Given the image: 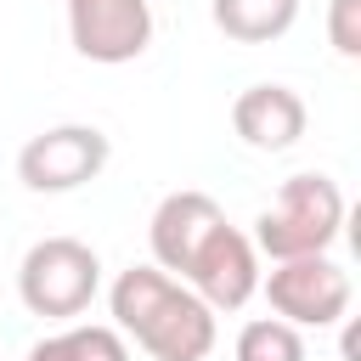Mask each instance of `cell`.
I'll return each instance as SVG.
<instances>
[{
	"instance_id": "15",
	"label": "cell",
	"mask_w": 361,
	"mask_h": 361,
	"mask_svg": "<svg viewBox=\"0 0 361 361\" xmlns=\"http://www.w3.org/2000/svg\"><path fill=\"white\" fill-rule=\"evenodd\" d=\"M355 355H361V338H355V327H350V333H344V361H355Z\"/></svg>"
},
{
	"instance_id": "10",
	"label": "cell",
	"mask_w": 361,
	"mask_h": 361,
	"mask_svg": "<svg viewBox=\"0 0 361 361\" xmlns=\"http://www.w3.org/2000/svg\"><path fill=\"white\" fill-rule=\"evenodd\" d=\"M299 0H214V23L226 28V39L243 45H265L276 34H288Z\"/></svg>"
},
{
	"instance_id": "3",
	"label": "cell",
	"mask_w": 361,
	"mask_h": 361,
	"mask_svg": "<svg viewBox=\"0 0 361 361\" xmlns=\"http://www.w3.org/2000/svg\"><path fill=\"white\" fill-rule=\"evenodd\" d=\"M96 271L102 265L79 237H45L28 248L17 288H23V305L34 316H79L96 293Z\"/></svg>"
},
{
	"instance_id": "14",
	"label": "cell",
	"mask_w": 361,
	"mask_h": 361,
	"mask_svg": "<svg viewBox=\"0 0 361 361\" xmlns=\"http://www.w3.org/2000/svg\"><path fill=\"white\" fill-rule=\"evenodd\" d=\"M28 361H73V350H68V338H39L28 350Z\"/></svg>"
},
{
	"instance_id": "6",
	"label": "cell",
	"mask_w": 361,
	"mask_h": 361,
	"mask_svg": "<svg viewBox=\"0 0 361 361\" xmlns=\"http://www.w3.org/2000/svg\"><path fill=\"white\" fill-rule=\"evenodd\" d=\"M68 28H73L79 56L130 62L152 39V11H147V0H68Z\"/></svg>"
},
{
	"instance_id": "2",
	"label": "cell",
	"mask_w": 361,
	"mask_h": 361,
	"mask_svg": "<svg viewBox=\"0 0 361 361\" xmlns=\"http://www.w3.org/2000/svg\"><path fill=\"white\" fill-rule=\"evenodd\" d=\"M344 226V192L327 175H293L276 192V209L259 214L254 243L271 259H293V254H322Z\"/></svg>"
},
{
	"instance_id": "8",
	"label": "cell",
	"mask_w": 361,
	"mask_h": 361,
	"mask_svg": "<svg viewBox=\"0 0 361 361\" xmlns=\"http://www.w3.org/2000/svg\"><path fill=\"white\" fill-rule=\"evenodd\" d=\"M231 124H237V135H243L248 147L282 152V147H293V141L305 135V102H299V90H288V85H248V90L231 102Z\"/></svg>"
},
{
	"instance_id": "4",
	"label": "cell",
	"mask_w": 361,
	"mask_h": 361,
	"mask_svg": "<svg viewBox=\"0 0 361 361\" xmlns=\"http://www.w3.org/2000/svg\"><path fill=\"white\" fill-rule=\"evenodd\" d=\"M265 293H271V310H276L282 322H310V327H322V322H338V316L350 310V276H344L327 254L276 259Z\"/></svg>"
},
{
	"instance_id": "5",
	"label": "cell",
	"mask_w": 361,
	"mask_h": 361,
	"mask_svg": "<svg viewBox=\"0 0 361 361\" xmlns=\"http://www.w3.org/2000/svg\"><path fill=\"white\" fill-rule=\"evenodd\" d=\"M107 164V135L90 124H56L17 152V175L34 192H68Z\"/></svg>"
},
{
	"instance_id": "1",
	"label": "cell",
	"mask_w": 361,
	"mask_h": 361,
	"mask_svg": "<svg viewBox=\"0 0 361 361\" xmlns=\"http://www.w3.org/2000/svg\"><path fill=\"white\" fill-rule=\"evenodd\" d=\"M113 316L158 361H203L214 350V316L197 293L175 288L152 265H130L113 282Z\"/></svg>"
},
{
	"instance_id": "11",
	"label": "cell",
	"mask_w": 361,
	"mask_h": 361,
	"mask_svg": "<svg viewBox=\"0 0 361 361\" xmlns=\"http://www.w3.org/2000/svg\"><path fill=\"white\" fill-rule=\"evenodd\" d=\"M237 361H305L299 327L282 316H259L237 333Z\"/></svg>"
},
{
	"instance_id": "13",
	"label": "cell",
	"mask_w": 361,
	"mask_h": 361,
	"mask_svg": "<svg viewBox=\"0 0 361 361\" xmlns=\"http://www.w3.org/2000/svg\"><path fill=\"white\" fill-rule=\"evenodd\" d=\"M327 39L338 56H355L361 51V0H333L327 11Z\"/></svg>"
},
{
	"instance_id": "12",
	"label": "cell",
	"mask_w": 361,
	"mask_h": 361,
	"mask_svg": "<svg viewBox=\"0 0 361 361\" xmlns=\"http://www.w3.org/2000/svg\"><path fill=\"white\" fill-rule=\"evenodd\" d=\"M68 338V350H73V361H130L124 355V338L113 333V327H73V333H62Z\"/></svg>"
},
{
	"instance_id": "9",
	"label": "cell",
	"mask_w": 361,
	"mask_h": 361,
	"mask_svg": "<svg viewBox=\"0 0 361 361\" xmlns=\"http://www.w3.org/2000/svg\"><path fill=\"white\" fill-rule=\"evenodd\" d=\"M226 214H220V203L209 192H169L158 203V214H152V254H158V265L164 271H186L192 254L203 248V237Z\"/></svg>"
},
{
	"instance_id": "7",
	"label": "cell",
	"mask_w": 361,
	"mask_h": 361,
	"mask_svg": "<svg viewBox=\"0 0 361 361\" xmlns=\"http://www.w3.org/2000/svg\"><path fill=\"white\" fill-rule=\"evenodd\" d=\"M186 276L197 282V299H203V305L237 310V305L254 293V282H259V271H254V243H248L237 226L220 220V226L203 237V248L192 254Z\"/></svg>"
}]
</instances>
